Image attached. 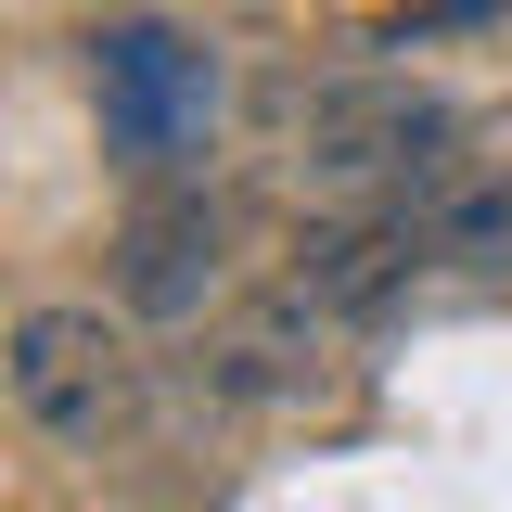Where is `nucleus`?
<instances>
[{
	"label": "nucleus",
	"mask_w": 512,
	"mask_h": 512,
	"mask_svg": "<svg viewBox=\"0 0 512 512\" xmlns=\"http://www.w3.org/2000/svg\"><path fill=\"white\" fill-rule=\"evenodd\" d=\"M448 141H461V103L448 90H410V77H333L295 116V192L320 218H372V205H410L436 192Z\"/></svg>",
	"instance_id": "1"
},
{
	"label": "nucleus",
	"mask_w": 512,
	"mask_h": 512,
	"mask_svg": "<svg viewBox=\"0 0 512 512\" xmlns=\"http://www.w3.org/2000/svg\"><path fill=\"white\" fill-rule=\"evenodd\" d=\"M218 52L192 39V26H154V13H128L90 39V116H103V154H116L128 180H167L205 154V128H218Z\"/></svg>",
	"instance_id": "2"
},
{
	"label": "nucleus",
	"mask_w": 512,
	"mask_h": 512,
	"mask_svg": "<svg viewBox=\"0 0 512 512\" xmlns=\"http://www.w3.org/2000/svg\"><path fill=\"white\" fill-rule=\"evenodd\" d=\"M0 384L52 448H116L141 423V346L103 308H26L0 333Z\"/></svg>",
	"instance_id": "3"
},
{
	"label": "nucleus",
	"mask_w": 512,
	"mask_h": 512,
	"mask_svg": "<svg viewBox=\"0 0 512 512\" xmlns=\"http://www.w3.org/2000/svg\"><path fill=\"white\" fill-rule=\"evenodd\" d=\"M218 282H231V218L205 205V192H154V205H128L116 231V308L128 320H205L218 308Z\"/></svg>",
	"instance_id": "4"
},
{
	"label": "nucleus",
	"mask_w": 512,
	"mask_h": 512,
	"mask_svg": "<svg viewBox=\"0 0 512 512\" xmlns=\"http://www.w3.org/2000/svg\"><path fill=\"white\" fill-rule=\"evenodd\" d=\"M410 269H436V256H423V205H372V218H320L308 244H295V269H282V295H308V308L346 333V320L397 308Z\"/></svg>",
	"instance_id": "5"
},
{
	"label": "nucleus",
	"mask_w": 512,
	"mask_h": 512,
	"mask_svg": "<svg viewBox=\"0 0 512 512\" xmlns=\"http://www.w3.org/2000/svg\"><path fill=\"white\" fill-rule=\"evenodd\" d=\"M320 346H333V320H320L308 295H269V308H244L231 333H218L205 397H218V410H282V397L320 384Z\"/></svg>",
	"instance_id": "6"
},
{
	"label": "nucleus",
	"mask_w": 512,
	"mask_h": 512,
	"mask_svg": "<svg viewBox=\"0 0 512 512\" xmlns=\"http://www.w3.org/2000/svg\"><path fill=\"white\" fill-rule=\"evenodd\" d=\"M423 256H436V269H512V167L436 192V205H423Z\"/></svg>",
	"instance_id": "7"
}]
</instances>
